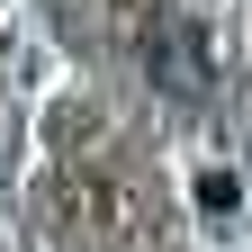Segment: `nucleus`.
<instances>
[{
	"label": "nucleus",
	"mask_w": 252,
	"mask_h": 252,
	"mask_svg": "<svg viewBox=\"0 0 252 252\" xmlns=\"http://www.w3.org/2000/svg\"><path fill=\"white\" fill-rule=\"evenodd\" d=\"M153 72H162L171 90H207V36L189 18H171L162 36H153Z\"/></svg>",
	"instance_id": "f257e3e1"
}]
</instances>
